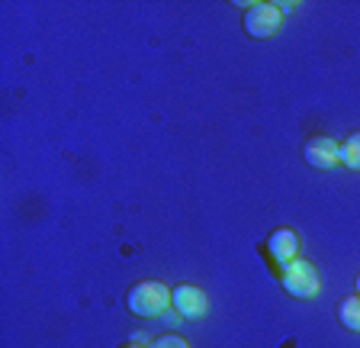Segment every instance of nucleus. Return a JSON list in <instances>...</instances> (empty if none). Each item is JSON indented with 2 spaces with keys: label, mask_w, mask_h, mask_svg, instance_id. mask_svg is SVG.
<instances>
[{
  "label": "nucleus",
  "mask_w": 360,
  "mask_h": 348,
  "mask_svg": "<svg viewBox=\"0 0 360 348\" xmlns=\"http://www.w3.org/2000/svg\"><path fill=\"white\" fill-rule=\"evenodd\" d=\"M357 297H360V274H357Z\"/></svg>",
  "instance_id": "9b49d317"
},
{
  "label": "nucleus",
  "mask_w": 360,
  "mask_h": 348,
  "mask_svg": "<svg viewBox=\"0 0 360 348\" xmlns=\"http://www.w3.org/2000/svg\"><path fill=\"white\" fill-rule=\"evenodd\" d=\"M338 323L351 333H360V297H345L338 303Z\"/></svg>",
  "instance_id": "0eeeda50"
},
{
  "label": "nucleus",
  "mask_w": 360,
  "mask_h": 348,
  "mask_svg": "<svg viewBox=\"0 0 360 348\" xmlns=\"http://www.w3.org/2000/svg\"><path fill=\"white\" fill-rule=\"evenodd\" d=\"M167 306H171V290L161 280H139L126 294V310L132 316L151 319V316H161Z\"/></svg>",
  "instance_id": "f257e3e1"
},
{
  "label": "nucleus",
  "mask_w": 360,
  "mask_h": 348,
  "mask_svg": "<svg viewBox=\"0 0 360 348\" xmlns=\"http://www.w3.org/2000/svg\"><path fill=\"white\" fill-rule=\"evenodd\" d=\"M280 284L286 287V294L296 297V300H312L319 290H322V278H319V268L306 258H292L277 271Z\"/></svg>",
  "instance_id": "f03ea898"
},
{
  "label": "nucleus",
  "mask_w": 360,
  "mask_h": 348,
  "mask_svg": "<svg viewBox=\"0 0 360 348\" xmlns=\"http://www.w3.org/2000/svg\"><path fill=\"white\" fill-rule=\"evenodd\" d=\"M148 348H190V342L177 333H165V335H158V339H151Z\"/></svg>",
  "instance_id": "1a4fd4ad"
},
{
  "label": "nucleus",
  "mask_w": 360,
  "mask_h": 348,
  "mask_svg": "<svg viewBox=\"0 0 360 348\" xmlns=\"http://www.w3.org/2000/svg\"><path fill=\"white\" fill-rule=\"evenodd\" d=\"M338 161L351 171H360V132H351L345 142L338 145Z\"/></svg>",
  "instance_id": "6e6552de"
},
{
  "label": "nucleus",
  "mask_w": 360,
  "mask_h": 348,
  "mask_svg": "<svg viewBox=\"0 0 360 348\" xmlns=\"http://www.w3.org/2000/svg\"><path fill=\"white\" fill-rule=\"evenodd\" d=\"M257 251H261L270 265H274V271H277V268H283L286 261H292V258L300 255V235H296V229L280 226L264 239V245H257Z\"/></svg>",
  "instance_id": "20e7f679"
},
{
  "label": "nucleus",
  "mask_w": 360,
  "mask_h": 348,
  "mask_svg": "<svg viewBox=\"0 0 360 348\" xmlns=\"http://www.w3.org/2000/svg\"><path fill=\"white\" fill-rule=\"evenodd\" d=\"M171 306L184 319H200L210 310V297H206L202 287H196V284H177L171 290Z\"/></svg>",
  "instance_id": "39448f33"
},
{
  "label": "nucleus",
  "mask_w": 360,
  "mask_h": 348,
  "mask_svg": "<svg viewBox=\"0 0 360 348\" xmlns=\"http://www.w3.org/2000/svg\"><path fill=\"white\" fill-rule=\"evenodd\" d=\"M120 348H142V345H135V342H126V345H120Z\"/></svg>",
  "instance_id": "9d476101"
},
{
  "label": "nucleus",
  "mask_w": 360,
  "mask_h": 348,
  "mask_svg": "<svg viewBox=\"0 0 360 348\" xmlns=\"http://www.w3.org/2000/svg\"><path fill=\"white\" fill-rule=\"evenodd\" d=\"M302 159H306L312 168H319V171H331V168L338 165V142L328 139V136L306 139V145H302Z\"/></svg>",
  "instance_id": "423d86ee"
},
{
  "label": "nucleus",
  "mask_w": 360,
  "mask_h": 348,
  "mask_svg": "<svg viewBox=\"0 0 360 348\" xmlns=\"http://www.w3.org/2000/svg\"><path fill=\"white\" fill-rule=\"evenodd\" d=\"M280 23H283V7H277V4H248L245 20H241L251 39H270L280 30Z\"/></svg>",
  "instance_id": "7ed1b4c3"
}]
</instances>
